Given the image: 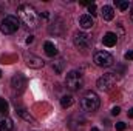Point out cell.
Masks as SVG:
<instances>
[{"label": "cell", "mask_w": 133, "mask_h": 131, "mask_svg": "<svg viewBox=\"0 0 133 131\" xmlns=\"http://www.w3.org/2000/svg\"><path fill=\"white\" fill-rule=\"evenodd\" d=\"M79 25H81V28H84V30H90V28H93L95 20H93L91 16L84 14V16H81V19H79Z\"/></svg>", "instance_id": "30bf717a"}, {"label": "cell", "mask_w": 133, "mask_h": 131, "mask_svg": "<svg viewBox=\"0 0 133 131\" xmlns=\"http://www.w3.org/2000/svg\"><path fill=\"white\" fill-rule=\"evenodd\" d=\"M93 62H95V65L101 66V68H108V66L113 65L115 59H113V56H111L110 53H107V51H98V53L95 54V57H93Z\"/></svg>", "instance_id": "8992f818"}, {"label": "cell", "mask_w": 133, "mask_h": 131, "mask_svg": "<svg viewBox=\"0 0 133 131\" xmlns=\"http://www.w3.org/2000/svg\"><path fill=\"white\" fill-rule=\"evenodd\" d=\"M101 105V100H99V96L95 93V91H87L82 99H81V106L84 111L87 113H95Z\"/></svg>", "instance_id": "7a4b0ae2"}, {"label": "cell", "mask_w": 133, "mask_h": 131, "mask_svg": "<svg viewBox=\"0 0 133 131\" xmlns=\"http://www.w3.org/2000/svg\"><path fill=\"white\" fill-rule=\"evenodd\" d=\"M11 86H12L14 91H19V93L23 91L25 86H26V79H25V76H23L22 72L14 74V76L11 77Z\"/></svg>", "instance_id": "ba28073f"}, {"label": "cell", "mask_w": 133, "mask_h": 131, "mask_svg": "<svg viewBox=\"0 0 133 131\" xmlns=\"http://www.w3.org/2000/svg\"><path fill=\"white\" fill-rule=\"evenodd\" d=\"M14 122L9 117H0V131H12Z\"/></svg>", "instance_id": "7c38bea8"}, {"label": "cell", "mask_w": 133, "mask_h": 131, "mask_svg": "<svg viewBox=\"0 0 133 131\" xmlns=\"http://www.w3.org/2000/svg\"><path fill=\"white\" fill-rule=\"evenodd\" d=\"M116 82H118V76L115 72H107L98 79L96 85H98V90H101V91H110L115 88Z\"/></svg>", "instance_id": "5b68a950"}, {"label": "cell", "mask_w": 133, "mask_h": 131, "mask_svg": "<svg viewBox=\"0 0 133 131\" xmlns=\"http://www.w3.org/2000/svg\"><path fill=\"white\" fill-rule=\"evenodd\" d=\"M124 57H125V60H133V51H127L124 54Z\"/></svg>", "instance_id": "7402d4cb"}, {"label": "cell", "mask_w": 133, "mask_h": 131, "mask_svg": "<svg viewBox=\"0 0 133 131\" xmlns=\"http://www.w3.org/2000/svg\"><path fill=\"white\" fill-rule=\"evenodd\" d=\"M102 42H104V45H105V46L111 48V46H115V45H116V42H118V35H116L115 33H107L105 35H104Z\"/></svg>", "instance_id": "8fae6325"}, {"label": "cell", "mask_w": 133, "mask_h": 131, "mask_svg": "<svg viewBox=\"0 0 133 131\" xmlns=\"http://www.w3.org/2000/svg\"><path fill=\"white\" fill-rule=\"evenodd\" d=\"M119 113H121V108H119V106H115V108L111 110V114H113V116H118Z\"/></svg>", "instance_id": "603a6c76"}, {"label": "cell", "mask_w": 133, "mask_h": 131, "mask_svg": "<svg viewBox=\"0 0 133 131\" xmlns=\"http://www.w3.org/2000/svg\"><path fill=\"white\" fill-rule=\"evenodd\" d=\"M65 86L70 91H79V90L84 86V77H82V74H81L79 71H76V69L66 72Z\"/></svg>", "instance_id": "3957f363"}, {"label": "cell", "mask_w": 133, "mask_h": 131, "mask_svg": "<svg viewBox=\"0 0 133 131\" xmlns=\"http://www.w3.org/2000/svg\"><path fill=\"white\" fill-rule=\"evenodd\" d=\"M115 5H116L121 11H127V9L130 8L132 3H130L129 0H115Z\"/></svg>", "instance_id": "e0dca14e"}, {"label": "cell", "mask_w": 133, "mask_h": 131, "mask_svg": "<svg viewBox=\"0 0 133 131\" xmlns=\"http://www.w3.org/2000/svg\"><path fill=\"white\" fill-rule=\"evenodd\" d=\"M43 49H45V54L50 56V57H56V56H57V48H56V45L51 43V42H45V43H43Z\"/></svg>", "instance_id": "5bb4252c"}, {"label": "cell", "mask_w": 133, "mask_h": 131, "mask_svg": "<svg viewBox=\"0 0 133 131\" xmlns=\"http://www.w3.org/2000/svg\"><path fill=\"white\" fill-rule=\"evenodd\" d=\"M130 19H132V22H133V3L130 5Z\"/></svg>", "instance_id": "cb8c5ba5"}, {"label": "cell", "mask_w": 133, "mask_h": 131, "mask_svg": "<svg viewBox=\"0 0 133 131\" xmlns=\"http://www.w3.org/2000/svg\"><path fill=\"white\" fill-rule=\"evenodd\" d=\"M31 42H33V35H30V37L26 39V43H31Z\"/></svg>", "instance_id": "484cf974"}, {"label": "cell", "mask_w": 133, "mask_h": 131, "mask_svg": "<svg viewBox=\"0 0 133 131\" xmlns=\"http://www.w3.org/2000/svg\"><path fill=\"white\" fill-rule=\"evenodd\" d=\"M73 102H74V100H73V96H70V94H68V96H64V97L61 99L62 108H70V106L73 105Z\"/></svg>", "instance_id": "ac0fdd59"}, {"label": "cell", "mask_w": 133, "mask_h": 131, "mask_svg": "<svg viewBox=\"0 0 133 131\" xmlns=\"http://www.w3.org/2000/svg\"><path fill=\"white\" fill-rule=\"evenodd\" d=\"M17 114H19L22 119H25L26 122L36 123V119H34V117L31 116V114H30V113H26V110H23V108H17Z\"/></svg>", "instance_id": "9a60e30c"}, {"label": "cell", "mask_w": 133, "mask_h": 131, "mask_svg": "<svg viewBox=\"0 0 133 131\" xmlns=\"http://www.w3.org/2000/svg\"><path fill=\"white\" fill-rule=\"evenodd\" d=\"M115 127H116V130H118V131H124V130H125V127H127V125H125L124 122H118V123H116Z\"/></svg>", "instance_id": "44dd1931"}, {"label": "cell", "mask_w": 133, "mask_h": 131, "mask_svg": "<svg viewBox=\"0 0 133 131\" xmlns=\"http://www.w3.org/2000/svg\"><path fill=\"white\" fill-rule=\"evenodd\" d=\"M20 26V22L16 16H5V19L0 22V30L3 34H14Z\"/></svg>", "instance_id": "277c9868"}, {"label": "cell", "mask_w": 133, "mask_h": 131, "mask_svg": "<svg viewBox=\"0 0 133 131\" xmlns=\"http://www.w3.org/2000/svg\"><path fill=\"white\" fill-rule=\"evenodd\" d=\"M101 14H102V19L107 20V22H108V20H113V17H115V11H113V8L108 6V5H104V6H102Z\"/></svg>", "instance_id": "4fadbf2b"}, {"label": "cell", "mask_w": 133, "mask_h": 131, "mask_svg": "<svg viewBox=\"0 0 133 131\" xmlns=\"http://www.w3.org/2000/svg\"><path fill=\"white\" fill-rule=\"evenodd\" d=\"M17 14L20 17V20L31 30H36L39 25H40V16L39 12L34 9V6L31 5H20L19 9H17Z\"/></svg>", "instance_id": "6da1fadb"}, {"label": "cell", "mask_w": 133, "mask_h": 131, "mask_svg": "<svg viewBox=\"0 0 133 131\" xmlns=\"http://www.w3.org/2000/svg\"><path fill=\"white\" fill-rule=\"evenodd\" d=\"M91 131H99V130H98L96 127H93V128H91Z\"/></svg>", "instance_id": "4316f807"}, {"label": "cell", "mask_w": 133, "mask_h": 131, "mask_svg": "<svg viewBox=\"0 0 133 131\" xmlns=\"http://www.w3.org/2000/svg\"><path fill=\"white\" fill-rule=\"evenodd\" d=\"M73 43L79 49H87L91 45V37L85 33H76L74 37H73Z\"/></svg>", "instance_id": "52a82bcc"}, {"label": "cell", "mask_w": 133, "mask_h": 131, "mask_svg": "<svg viewBox=\"0 0 133 131\" xmlns=\"http://www.w3.org/2000/svg\"><path fill=\"white\" fill-rule=\"evenodd\" d=\"M8 113V102L5 99H0V114H6Z\"/></svg>", "instance_id": "d6986e66"}, {"label": "cell", "mask_w": 133, "mask_h": 131, "mask_svg": "<svg viewBox=\"0 0 133 131\" xmlns=\"http://www.w3.org/2000/svg\"><path fill=\"white\" fill-rule=\"evenodd\" d=\"M129 117L133 119V108H132V110H129Z\"/></svg>", "instance_id": "d4e9b609"}, {"label": "cell", "mask_w": 133, "mask_h": 131, "mask_svg": "<svg viewBox=\"0 0 133 131\" xmlns=\"http://www.w3.org/2000/svg\"><path fill=\"white\" fill-rule=\"evenodd\" d=\"M88 11L91 12V17H93V16H96V14H98V12H96V11H98L96 5H95V3H90V5H88Z\"/></svg>", "instance_id": "ffe728a7"}, {"label": "cell", "mask_w": 133, "mask_h": 131, "mask_svg": "<svg viewBox=\"0 0 133 131\" xmlns=\"http://www.w3.org/2000/svg\"><path fill=\"white\" fill-rule=\"evenodd\" d=\"M0 77H2V71H0Z\"/></svg>", "instance_id": "83f0119b"}, {"label": "cell", "mask_w": 133, "mask_h": 131, "mask_svg": "<svg viewBox=\"0 0 133 131\" xmlns=\"http://www.w3.org/2000/svg\"><path fill=\"white\" fill-rule=\"evenodd\" d=\"M25 63H26V66L34 68V69H39V68H42L45 65V62L40 57L34 56V54H25Z\"/></svg>", "instance_id": "9c48e42d"}, {"label": "cell", "mask_w": 133, "mask_h": 131, "mask_svg": "<svg viewBox=\"0 0 133 131\" xmlns=\"http://www.w3.org/2000/svg\"><path fill=\"white\" fill-rule=\"evenodd\" d=\"M64 66H65V60H64V59H57L56 62H53V69H54L57 74H61V72L64 71Z\"/></svg>", "instance_id": "2e32d148"}]
</instances>
